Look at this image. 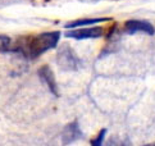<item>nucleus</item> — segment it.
Returning a JSON list of instances; mask_svg holds the SVG:
<instances>
[{"label":"nucleus","instance_id":"1","mask_svg":"<svg viewBox=\"0 0 155 146\" xmlns=\"http://www.w3.org/2000/svg\"><path fill=\"white\" fill-rule=\"evenodd\" d=\"M60 38L59 31L41 32L38 35L21 37L14 42L13 53L21 54L26 59H36L48 50L57 48Z\"/></svg>","mask_w":155,"mask_h":146},{"label":"nucleus","instance_id":"2","mask_svg":"<svg viewBox=\"0 0 155 146\" xmlns=\"http://www.w3.org/2000/svg\"><path fill=\"white\" fill-rule=\"evenodd\" d=\"M55 59L59 68L65 72H74L81 67V59L77 57L74 50L68 44H63L62 46L58 48Z\"/></svg>","mask_w":155,"mask_h":146},{"label":"nucleus","instance_id":"3","mask_svg":"<svg viewBox=\"0 0 155 146\" xmlns=\"http://www.w3.org/2000/svg\"><path fill=\"white\" fill-rule=\"evenodd\" d=\"M104 36L103 27H84V28H72L65 32V37L74 40H87V38H99Z\"/></svg>","mask_w":155,"mask_h":146},{"label":"nucleus","instance_id":"4","mask_svg":"<svg viewBox=\"0 0 155 146\" xmlns=\"http://www.w3.org/2000/svg\"><path fill=\"white\" fill-rule=\"evenodd\" d=\"M124 30L127 33H137V32H143L146 35H154L155 28L154 26L147 21H141V19H130L124 23Z\"/></svg>","mask_w":155,"mask_h":146},{"label":"nucleus","instance_id":"5","mask_svg":"<svg viewBox=\"0 0 155 146\" xmlns=\"http://www.w3.org/2000/svg\"><path fill=\"white\" fill-rule=\"evenodd\" d=\"M37 75L38 78L41 80V82L45 85L49 91H50L53 95H59L58 92V85H57V81H55V76H54V72L51 71V68L49 65H41L37 71Z\"/></svg>","mask_w":155,"mask_h":146},{"label":"nucleus","instance_id":"6","mask_svg":"<svg viewBox=\"0 0 155 146\" xmlns=\"http://www.w3.org/2000/svg\"><path fill=\"white\" fill-rule=\"evenodd\" d=\"M81 137H82V131L76 121L68 123V124L64 127L63 133H62V141L64 145L73 144L77 140H80Z\"/></svg>","mask_w":155,"mask_h":146},{"label":"nucleus","instance_id":"7","mask_svg":"<svg viewBox=\"0 0 155 146\" xmlns=\"http://www.w3.org/2000/svg\"><path fill=\"white\" fill-rule=\"evenodd\" d=\"M112 21V18H107V17H101V18H82V19H76V21H72L65 23V28L72 30V28H77V27H87V26H91V25H96V23H100V22H109Z\"/></svg>","mask_w":155,"mask_h":146},{"label":"nucleus","instance_id":"8","mask_svg":"<svg viewBox=\"0 0 155 146\" xmlns=\"http://www.w3.org/2000/svg\"><path fill=\"white\" fill-rule=\"evenodd\" d=\"M14 42L12 38L5 35H0V53H13Z\"/></svg>","mask_w":155,"mask_h":146},{"label":"nucleus","instance_id":"9","mask_svg":"<svg viewBox=\"0 0 155 146\" xmlns=\"http://www.w3.org/2000/svg\"><path fill=\"white\" fill-rule=\"evenodd\" d=\"M105 134H107V130L103 128V130L99 132V134L91 141V146H103L104 144V138H105Z\"/></svg>","mask_w":155,"mask_h":146},{"label":"nucleus","instance_id":"10","mask_svg":"<svg viewBox=\"0 0 155 146\" xmlns=\"http://www.w3.org/2000/svg\"><path fill=\"white\" fill-rule=\"evenodd\" d=\"M82 3H90V4H94V3H99L100 0H80Z\"/></svg>","mask_w":155,"mask_h":146},{"label":"nucleus","instance_id":"11","mask_svg":"<svg viewBox=\"0 0 155 146\" xmlns=\"http://www.w3.org/2000/svg\"><path fill=\"white\" fill-rule=\"evenodd\" d=\"M145 146H155V144H150V145H145Z\"/></svg>","mask_w":155,"mask_h":146}]
</instances>
